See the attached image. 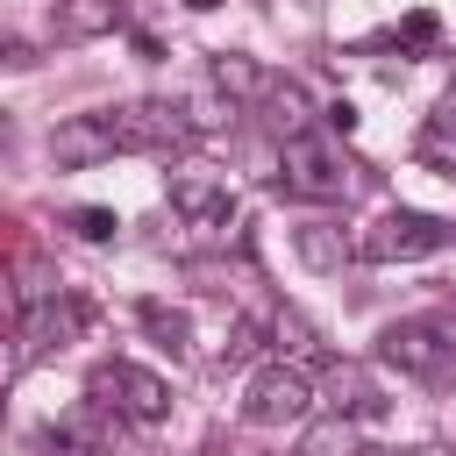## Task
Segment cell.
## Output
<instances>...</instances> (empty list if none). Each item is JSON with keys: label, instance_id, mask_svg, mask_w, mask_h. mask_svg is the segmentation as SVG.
I'll return each instance as SVG.
<instances>
[{"label": "cell", "instance_id": "25", "mask_svg": "<svg viewBox=\"0 0 456 456\" xmlns=\"http://www.w3.org/2000/svg\"><path fill=\"white\" fill-rule=\"evenodd\" d=\"M363 456H420V449H363Z\"/></svg>", "mask_w": 456, "mask_h": 456}, {"label": "cell", "instance_id": "23", "mask_svg": "<svg viewBox=\"0 0 456 456\" xmlns=\"http://www.w3.org/2000/svg\"><path fill=\"white\" fill-rule=\"evenodd\" d=\"M435 36H442V21H435L428 7H413V14L399 21V43H435Z\"/></svg>", "mask_w": 456, "mask_h": 456}, {"label": "cell", "instance_id": "15", "mask_svg": "<svg viewBox=\"0 0 456 456\" xmlns=\"http://www.w3.org/2000/svg\"><path fill=\"white\" fill-rule=\"evenodd\" d=\"M299 456H363V442H356V420H342V413L314 420V428L299 435Z\"/></svg>", "mask_w": 456, "mask_h": 456}, {"label": "cell", "instance_id": "18", "mask_svg": "<svg viewBox=\"0 0 456 456\" xmlns=\"http://www.w3.org/2000/svg\"><path fill=\"white\" fill-rule=\"evenodd\" d=\"M142 328H150L157 349H171V356H185V342H192V321H185L178 306H164V299H142Z\"/></svg>", "mask_w": 456, "mask_h": 456}, {"label": "cell", "instance_id": "24", "mask_svg": "<svg viewBox=\"0 0 456 456\" xmlns=\"http://www.w3.org/2000/svg\"><path fill=\"white\" fill-rule=\"evenodd\" d=\"M321 114H328V128H342V135L356 128V107H349V100H335V107H321Z\"/></svg>", "mask_w": 456, "mask_h": 456}, {"label": "cell", "instance_id": "17", "mask_svg": "<svg viewBox=\"0 0 456 456\" xmlns=\"http://www.w3.org/2000/svg\"><path fill=\"white\" fill-rule=\"evenodd\" d=\"M420 157H428V164H449V178H456V100H442V107L428 114V128H420Z\"/></svg>", "mask_w": 456, "mask_h": 456}, {"label": "cell", "instance_id": "21", "mask_svg": "<svg viewBox=\"0 0 456 456\" xmlns=\"http://www.w3.org/2000/svg\"><path fill=\"white\" fill-rule=\"evenodd\" d=\"M185 114H192V128L207 135V128H228V121H235V100H228V93L214 86L207 100H185Z\"/></svg>", "mask_w": 456, "mask_h": 456}, {"label": "cell", "instance_id": "26", "mask_svg": "<svg viewBox=\"0 0 456 456\" xmlns=\"http://www.w3.org/2000/svg\"><path fill=\"white\" fill-rule=\"evenodd\" d=\"M185 7H192V14H207V7H221V0H185Z\"/></svg>", "mask_w": 456, "mask_h": 456}, {"label": "cell", "instance_id": "22", "mask_svg": "<svg viewBox=\"0 0 456 456\" xmlns=\"http://www.w3.org/2000/svg\"><path fill=\"white\" fill-rule=\"evenodd\" d=\"M256 342H264V335H256V321H235V328H228V342H221V370L249 363V356H256Z\"/></svg>", "mask_w": 456, "mask_h": 456}, {"label": "cell", "instance_id": "8", "mask_svg": "<svg viewBox=\"0 0 456 456\" xmlns=\"http://www.w3.org/2000/svg\"><path fill=\"white\" fill-rule=\"evenodd\" d=\"M292 256H299L306 271H321V278H342L363 249H356V235H349L335 214H314V221H299V228H292Z\"/></svg>", "mask_w": 456, "mask_h": 456}, {"label": "cell", "instance_id": "13", "mask_svg": "<svg viewBox=\"0 0 456 456\" xmlns=\"http://www.w3.org/2000/svg\"><path fill=\"white\" fill-rule=\"evenodd\" d=\"M207 78H214V86H221L228 100H264V93L278 86V78H271V71H264L256 57H242V50H221V57L207 64Z\"/></svg>", "mask_w": 456, "mask_h": 456}, {"label": "cell", "instance_id": "11", "mask_svg": "<svg viewBox=\"0 0 456 456\" xmlns=\"http://www.w3.org/2000/svg\"><path fill=\"white\" fill-rule=\"evenodd\" d=\"M121 21H128L121 0H50V28H57V43H100V36H114Z\"/></svg>", "mask_w": 456, "mask_h": 456}, {"label": "cell", "instance_id": "6", "mask_svg": "<svg viewBox=\"0 0 456 456\" xmlns=\"http://www.w3.org/2000/svg\"><path fill=\"white\" fill-rule=\"evenodd\" d=\"M306 406H314V378H306L299 363H271V370L249 378L242 420H249V428H285V420H299Z\"/></svg>", "mask_w": 456, "mask_h": 456}, {"label": "cell", "instance_id": "20", "mask_svg": "<svg viewBox=\"0 0 456 456\" xmlns=\"http://www.w3.org/2000/svg\"><path fill=\"white\" fill-rule=\"evenodd\" d=\"M36 449H43V456H107V449H100L93 435H78V428H43Z\"/></svg>", "mask_w": 456, "mask_h": 456}, {"label": "cell", "instance_id": "14", "mask_svg": "<svg viewBox=\"0 0 456 456\" xmlns=\"http://www.w3.org/2000/svg\"><path fill=\"white\" fill-rule=\"evenodd\" d=\"M271 349H278V363H306V356H321V335H314L306 314L278 306V314H271Z\"/></svg>", "mask_w": 456, "mask_h": 456}, {"label": "cell", "instance_id": "9", "mask_svg": "<svg viewBox=\"0 0 456 456\" xmlns=\"http://www.w3.org/2000/svg\"><path fill=\"white\" fill-rule=\"evenodd\" d=\"M171 207H178V221H192V228H228L235 192H228V178H214V171H171Z\"/></svg>", "mask_w": 456, "mask_h": 456}, {"label": "cell", "instance_id": "3", "mask_svg": "<svg viewBox=\"0 0 456 456\" xmlns=\"http://www.w3.org/2000/svg\"><path fill=\"white\" fill-rule=\"evenodd\" d=\"M114 121V135H121V150H135V157H185L192 142H200V128H192V114H185V100H128V107H114L107 114Z\"/></svg>", "mask_w": 456, "mask_h": 456}, {"label": "cell", "instance_id": "7", "mask_svg": "<svg viewBox=\"0 0 456 456\" xmlns=\"http://www.w3.org/2000/svg\"><path fill=\"white\" fill-rule=\"evenodd\" d=\"M114 150H121V135H114L107 114H64V121L50 128V164H57V171H93V164H107Z\"/></svg>", "mask_w": 456, "mask_h": 456}, {"label": "cell", "instance_id": "19", "mask_svg": "<svg viewBox=\"0 0 456 456\" xmlns=\"http://www.w3.org/2000/svg\"><path fill=\"white\" fill-rule=\"evenodd\" d=\"M64 221H71L78 242H114V235H121V214H114V207H71Z\"/></svg>", "mask_w": 456, "mask_h": 456}, {"label": "cell", "instance_id": "2", "mask_svg": "<svg viewBox=\"0 0 456 456\" xmlns=\"http://www.w3.org/2000/svg\"><path fill=\"white\" fill-rule=\"evenodd\" d=\"M449 242H456V228H449L442 214H420V207H385V214L356 235L363 264H420V256H435V249H449Z\"/></svg>", "mask_w": 456, "mask_h": 456}, {"label": "cell", "instance_id": "1", "mask_svg": "<svg viewBox=\"0 0 456 456\" xmlns=\"http://www.w3.org/2000/svg\"><path fill=\"white\" fill-rule=\"evenodd\" d=\"M86 399H93L100 413L128 420V428H164V420H171V385H164L157 370L128 363V356H107V363H93V378H86Z\"/></svg>", "mask_w": 456, "mask_h": 456}, {"label": "cell", "instance_id": "16", "mask_svg": "<svg viewBox=\"0 0 456 456\" xmlns=\"http://www.w3.org/2000/svg\"><path fill=\"white\" fill-rule=\"evenodd\" d=\"M264 107H271V121H278V135H306V121H314V100L292 86V78H278L271 93H264Z\"/></svg>", "mask_w": 456, "mask_h": 456}, {"label": "cell", "instance_id": "4", "mask_svg": "<svg viewBox=\"0 0 456 456\" xmlns=\"http://www.w3.org/2000/svg\"><path fill=\"white\" fill-rule=\"evenodd\" d=\"M278 185H285L292 200L328 207V200H349V164L306 128V135H285V150H278Z\"/></svg>", "mask_w": 456, "mask_h": 456}, {"label": "cell", "instance_id": "12", "mask_svg": "<svg viewBox=\"0 0 456 456\" xmlns=\"http://www.w3.org/2000/svg\"><path fill=\"white\" fill-rule=\"evenodd\" d=\"M328 406L342 420H370V413H385V392L363 363H328Z\"/></svg>", "mask_w": 456, "mask_h": 456}, {"label": "cell", "instance_id": "10", "mask_svg": "<svg viewBox=\"0 0 456 456\" xmlns=\"http://www.w3.org/2000/svg\"><path fill=\"white\" fill-rule=\"evenodd\" d=\"M378 349H385L399 370H413V378H442V363H449V342H442V328H428V321H399V328H385Z\"/></svg>", "mask_w": 456, "mask_h": 456}, {"label": "cell", "instance_id": "5", "mask_svg": "<svg viewBox=\"0 0 456 456\" xmlns=\"http://www.w3.org/2000/svg\"><path fill=\"white\" fill-rule=\"evenodd\" d=\"M86 321H93V306H86L78 292H64V285H57L50 299H36V306L21 314V328H14V342H21V349H14V370L36 363V356H50V349H64V342H78Z\"/></svg>", "mask_w": 456, "mask_h": 456}]
</instances>
